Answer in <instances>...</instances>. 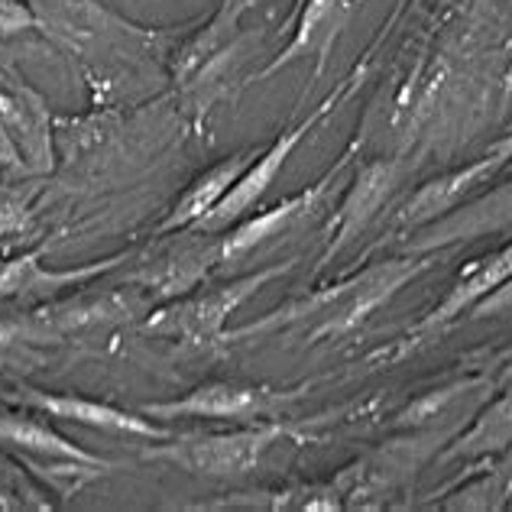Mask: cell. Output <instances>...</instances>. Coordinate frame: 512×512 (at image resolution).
Wrapping results in <instances>:
<instances>
[{
    "label": "cell",
    "mask_w": 512,
    "mask_h": 512,
    "mask_svg": "<svg viewBox=\"0 0 512 512\" xmlns=\"http://www.w3.org/2000/svg\"><path fill=\"white\" fill-rule=\"evenodd\" d=\"M444 250L435 253H406L393 256V260H380L357 269L354 276H347L334 286L312 292L308 299H295L289 305L273 308L253 325H244L227 334V341L237 338H253V334H273L282 328H302L308 344L318 341H338L344 334L357 331L373 312H380L409 286L412 279L428 273L431 266L441 260Z\"/></svg>",
    "instance_id": "obj_1"
},
{
    "label": "cell",
    "mask_w": 512,
    "mask_h": 512,
    "mask_svg": "<svg viewBox=\"0 0 512 512\" xmlns=\"http://www.w3.org/2000/svg\"><path fill=\"white\" fill-rule=\"evenodd\" d=\"M360 82H363V69H354L350 72L344 82L334 88L325 101H321L318 107L308 117H302L299 124L295 127H289L286 133H279V137L273 140V146H266L263 153H256L253 156V163L240 172V179L231 185V192H227L221 201H218V208H214L208 218H201L195 227L198 231H205V234H214V231H221V227H227L231 221H240L244 214L260 201L266 192H269V185L276 182V175L286 169V163H289V156L295 153V146H299L308 133H312L321 120H325L328 114H334L338 107L354 94L357 88H360Z\"/></svg>",
    "instance_id": "obj_2"
},
{
    "label": "cell",
    "mask_w": 512,
    "mask_h": 512,
    "mask_svg": "<svg viewBox=\"0 0 512 512\" xmlns=\"http://www.w3.org/2000/svg\"><path fill=\"white\" fill-rule=\"evenodd\" d=\"M289 431L282 425H256L227 431V435H188L175 438L172 444L146 448V461H166L195 477H247L260 467L266 451Z\"/></svg>",
    "instance_id": "obj_3"
},
{
    "label": "cell",
    "mask_w": 512,
    "mask_h": 512,
    "mask_svg": "<svg viewBox=\"0 0 512 512\" xmlns=\"http://www.w3.org/2000/svg\"><path fill=\"white\" fill-rule=\"evenodd\" d=\"M295 263L299 260L292 256V260H286V263H273L266 269H256V273L240 276L221 289L198 295V299L163 308V312H156L150 321H146V328L156 331V334H169V338H182L192 347L221 344V341H227V331H224L227 318H231L237 308L250 299V295H256L263 286H269L273 279L292 273Z\"/></svg>",
    "instance_id": "obj_4"
},
{
    "label": "cell",
    "mask_w": 512,
    "mask_h": 512,
    "mask_svg": "<svg viewBox=\"0 0 512 512\" xmlns=\"http://www.w3.org/2000/svg\"><path fill=\"white\" fill-rule=\"evenodd\" d=\"M512 276V240L503 247H496L493 253L480 256L470 266H464L461 273H457L454 286L448 289V295L431 308V312L419 321L415 328H409V334L402 338L393 350H380V354H373L370 360H380V363H396L402 357L415 354V350H422L428 341H435L438 334H444L451 325H457L470 308H474L483 295L493 292L500 282H506Z\"/></svg>",
    "instance_id": "obj_5"
},
{
    "label": "cell",
    "mask_w": 512,
    "mask_h": 512,
    "mask_svg": "<svg viewBox=\"0 0 512 512\" xmlns=\"http://www.w3.org/2000/svg\"><path fill=\"white\" fill-rule=\"evenodd\" d=\"M0 448L20 454L33 467L39 461H49L56 467L52 490H59L62 496H75L85 483L104 477L114 467L111 461H101V457L75 448L49 422L30 419V415H0Z\"/></svg>",
    "instance_id": "obj_6"
},
{
    "label": "cell",
    "mask_w": 512,
    "mask_h": 512,
    "mask_svg": "<svg viewBox=\"0 0 512 512\" xmlns=\"http://www.w3.org/2000/svg\"><path fill=\"white\" fill-rule=\"evenodd\" d=\"M299 393H276L269 386H247V383H205L192 393L172 402H143L140 412L150 419H211V422H253L273 419L279 409L292 402Z\"/></svg>",
    "instance_id": "obj_7"
},
{
    "label": "cell",
    "mask_w": 512,
    "mask_h": 512,
    "mask_svg": "<svg viewBox=\"0 0 512 512\" xmlns=\"http://www.w3.org/2000/svg\"><path fill=\"white\" fill-rule=\"evenodd\" d=\"M503 231H512V179L461 201L448 214H441L438 221L415 227L402 237V247H406V253H435Z\"/></svg>",
    "instance_id": "obj_8"
},
{
    "label": "cell",
    "mask_w": 512,
    "mask_h": 512,
    "mask_svg": "<svg viewBox=\"0 0 512 512\" xmlns=\"http://www.w3.org/2000/svg\"><path fill=\"white\" fill-rule=\"evenodd\" d=\"M512 169V133H506L503 140H496L490 146V153H483L474 163H467L464 169H454L448 175H438L435 182L422 185L415 192L406 208L396 214V231H415V227H425L431 221H438L441 214H448L457 208L461 201L480 195L483 185H490L496 175Z\"/></svg>",
    "instance_id": "obj_9"
},
{
    "label": "cell",
    "mask_w": 512,
    "mask_h": 512,
    "mask_svg": "<svg viewBox=\"0 0 512 512\" xmlns=\"http://www.w3.org/2000/svg\"><path fill=\"white\" fill-rule=\"evenodd\" d=\"M363 4L367 0H308L292 26L289 43L260 75H253V82H263V78L276 75L279 69H289L292 62L302 59H315V78H321L334 56V46L363 10Z\"/></svg>",
    "instance_id": "obj_10"
},
{
    "label": "cell",
    "mask_w": 512,
    "mask_h": 512,
    "mask_svg": "<svg viewBox=\"0 0 512 512\" xmlns=\"http://www.w3.org/2000/svg\"><path fill=\"white\" fill-rule=\"evenodd\" d=\"M350 163V153H344L338 159V166L328 169L315 185H308L305 192L299 195H292L286 201H279V205L273 208H266L260 211L256 218H247V221H240L231 234H227L218 247H214V253H218V260L221 263H237V260H244V256H250L260 244H266V240H273V237H282L286 231H292L295 224H302L305 218H312V214L325 205V198L331 195V188L334 182H338V175L344 172V166Z\"/></svg>",
    "instance_id": "obj_11"
},
{
    "label": "cell",
    "mask_w": 512,
    "mask_h": 512,
    "mask_svg": "<svg viewBox=\"0 0 512 512\" xmlns=\"http://www.w3.org/2000/svg\"><path fill=\"white\" fill-rule=\"evenodd\" d=\"M20 406H30L36 412H46L52 419L62 422H75L85 428H98L107 435H133V438H146V441H166L172 438V431L166 425H156L150 415H130L117 406H107V402H94L85 396H72V393H43V389L33 386H20L17 396Z\"/></svg>",
    "instance_id": "obj_12"
},
{
    "label": "cell",
    "mask_w": 512,
    "mask_h": 512,
    "mask_svg": "<svg viewBox=\"0 0 512 512\" xmlns=\"http://www.w3.org/2000/svg\"><path fill=\"white\" fill-rule=\"evenodd\" d=\"M46 169L49 166V133L46 114L39 107H26L23 98L0 94V163Z\"/></svg>",
    "instance_id": "obj_13"
},
{
    "label": "cell",
    "mask_w": 512,
    "mask_h": 512,
    "mask_svg": "<svg viewBox=\"0 0 512 512\" xmlns=\"http://www.w3.org/2000/svg\"><path fill=\"white\" fill-rule=\"evenodd\" d=\"M36 26H43L52 39L69 46H88L91 39L107 36V30H127L130 23H120L94 0H30Z\"/></svg>",
    "instance_id": "obj_14"
},
{
    "label": "cell",
    "mask_w": 512,
    "mask_h": 512,
    "mask_svg": "<svg viewBox=\"0 0 512 512\" xmlns=\"http://www.w3.org/2000/svg\"><path fill=\"white\" fill-rule=\"evenodd\" d=\"M253 156H256L253 150L234 153L231 159H224V163L211 166L208 172H201L198 179L185 188V195L175 201V208L166 214V221L156 227V234L182 231V227H195L201 218H208V214L218 208V201L231 192V185L240 179V172L253 163Z\"/></svg>",
    "instance_id": "obj_15"
},
{
    "label": "cell",
    "mask_w": 512,
    "mask_h": 512,
    "mask_svg": "<svg viewBox=\"0 0 512 512\" xmlns=\"http://www.w3.org/2000/svg\"><path fill=\"white\" fill-rule=\"evenodd\" d=\"M393 182H396V169L386 166V163H373L363 172H357L354 188H350L344 208L338 211V218H334V224H331L334 231H338V237H331V244H328L318 266H325L331 256L347 244V240H354V234L363 231V224H367L376 214V208L383 205V198L389 195Z\"/></svg>",
    "instance_id": "obj_16"
},
{
    "label": "cell",
    "mask_w": 512,
    "mask_h": 512,
    "mask_svg": "<svg viewBox=\"0 0 512 512\" xmlns=\"http://www.w3.org/2000/svg\"><path fill=\"white\" fill-rule=\"evenodd\" d=\"M43 247L33 253H23L17 260H7L0 266V299L4 295H20V292H36V289H65V286H78V282H88L94 276L107 273L127 260V253H117L111 260L91 263L82 269H65V273H52V269H43Z\"/></svg>",
    "instance_id": "obj_17"
},
{
    "label": "cell",
    "mask_w": 512,
    "mask_h": 512,
    "mask_svg": "<svg viewBox=\"0 0 512 512\" xmlns=\"http://www.w3.org/2000/svg\"><path fill=\"white\" fill-rule=\"evenodd\" d=\"M509 444H512V386H506V393L500 399H493L490 406H483L474 415V425L464 435L451 438L441 461H477V457H493L506 451Z\"/></svg>",
    "instance_id": "obj_18"
},
{
    "label": "cell",
    "mask_w": 512,
    "mask_h": 512,
    "mask_svg": "<svg viewBox=\"0 0 512 512\" xmlns=\"http://www.w3.org/2000/svg\"><path fill=\"white\" fill-rule=\"evenodd\" d=\"M512 496V464L490 467L474 483H461L454 500H444V509H503Z\"/></svg>",
    "instance_id": "obj_19"
},
{
    "label": "cell",
    "mask_w": 512,
    "mask_h": 512,
    "mask_svg": "<svg viewBox=\"0 0 512 512\" xmlns=\"http://www.w3.org/2000/svg\"><path fill=\"white\" fill-rule=\"evenodd\" d=\"M23 30H36L33 10L20 4V0H0V36L23 33Z\"/></svg>",
    "instance_id": "obj_20"
},
{
    "label": "cell",
    "mask_w": 512,
    "mask_h": 512,
    "mask_svg": "<svg viewBox=\"0 0 512 512\" xmlns=\"http://www.w3.org/2000/svg\"><path fill=\"white\" fill-rule=\"evenodd\" d=\"M506 312H512V276L506 282H500L493 292L483 295L467 315L470 318H490V315H506Z\"/></svg>",
    "instance_id": "obj_21"
},
{
    "label": "cell",
    "mask_w": 512,
    "mask_h": 512,
    "mask_svg": "<svg viewBox=\"0 0 512 512\" xmlns=\"http://www.w3.org/2000/svg\"><path fill=\"white\" fill-rule=\"evenodd\" d=\"M308 4V0H295L292 4V10H289V17L282 20V33H292V26H295V20H299V13H302V7Z\"/></svg>",
    "instance_id": "obj_22"
},
{
    "label": "cell",
    "mask_w": 512,
    "mask_h": 512,
    "mask_svg": "<svg viewBox=\"0 0 512 512\" xmlns=\"http://www.w3.org/2000/svg\"><path fill=\"white\" fill-rule=\"evenodd\" d=\"M496 386H503V389H506V386H512V360H509L506 367L500 370V380H496Z\"/></svg>",
    "instance_id": "obj_23"
},
{
    "label": "cell",
    "mask_w": 512,
    "mask_h": 512,
    "mask_svg": "<svg viewBox=\"0 0 512 512\" xmlns=\"http://www.w3.org/2000/svg\"><path fill=\"white\" fill-rule=\"evenodd\" d=\"M237 4H240V0H224V10H221V13H227L231 7H237Z\"/></svg>",
    "instance_id": "obj_24"
}]
</instances>
